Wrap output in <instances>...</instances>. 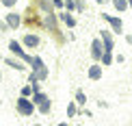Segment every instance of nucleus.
Masks as SVG:
<instances>
[{"label":"nucleus","instance_id":"obj_7","mask_svg":"<svg viewBox=\"0 0 132 126\" xmlns=\"http://www.w3.org/2000/svg\"><path fill=\"white\" fill-rule=\"evenodd\" d=\"M115 33L113 31H100V37H102V41H104V50H115Z\"/></svg>","mask_w":132,"mask_h":126},{"label":"nucleus","instance_id":"obj_25","mask_svg":"<svg viewBox=\"0 0 132 126\" xmlns=\"http://www.w3.org/2000/svg\"><path fill=\"white\" fill-rule=\"evenodd\" d=\"M115 61H117V63H123L126 57H123V54H117V57H115Z\"/></svg>","mask_w":132,"mask_h":126},{"label":"nucleus","instance_id":"obj_3","mask_svg":"<svg viewBox=\"0 0 132 126\" xmlns=\"http://www.w3.org/2000/svg\"><path fill=\"white\" fill-rule=\"evenodd\" d=\"M9 50H11V54H13V57H18V59H22V61H26V63L30 65L32 54H28V52L24 50V43H22V41L11 39V41H9Z\"/></svg>","mask_w":132,"mask_h":126},{"label":"nucleus","instance_id":"obj_5","mask_svg":"<svg viewBox=\"0 0 132 126\" xmlns=\"http://www.w3.org/2000/svg\"><path fill=\"white\" fill-rule=\"evenodd\" d=\"M102 54H104V41H102V37H95L91 41V59L93 61H102Z\"/></svg>","mask_w":132,"mask_h":126},{"label":"nucleus","instance_id":"obj_33","mask_svg":"<svg viewBox=\"0 0 132 126\" xmlns=\"http://www.w3.org/2000/svg\"><path fill=\"white\" fill-rule=\"evenodd\" d=\"M35 126H41V124H35Z\"/></svg>","mask_w":132,"mask_h":126},{"label":"nucleus","instance_id":"obj_27","mask_svg":"<svg viewBox=\"0 0 132 126\" xmlns=\"http://www.w3.org/2000/svg\"><path fill=\"white\" fill-rule=\"evenodd\" d=\"M30 85H32V89H35V91H41V85L39 83H30Z\"/></svg>","mask_w":132,"mask_h":126},{"label":"nucleus","instance_id":"obj_8","mask_svg":"<svg viewBox=\"0 0 132 126\" xmlns=\"http://www.w3.org/2000/svg\"><path fill=\"white\" fill-rule=\"evenodd\" d=\"M102 72H104V65H102L100 61H95L93 65H89L87 76H89V80H100V78H102Z\"/></svg>","mask_w":132,"mask_h":126},{"label":"nucleus","instance_id":"obj_2","mask_svg":"<svg viewBox=\"0 0 132 126\" xmlns=\"http://www.w3.org/2000/svg\"><path fill=\"white\" fill-rule=\"evenodd\" d=\"M30 70L37 74V78H39V83L41 80H46L48 76H50V72H48V65L43 63V59L39 57V54H32V61H30Z\"/></svg>","mask_w":132,"mask_h":126},{"label":"nucleus","instance_id":"obj_19","mask_svg":"<svg viewBox=\"0 0 132 126\" xmlns=\"http://www.w3.org/2000/svg\"><path fill=\"white\" fill-rule=\"evenodd\" d=\"M32 94H35V89H32V85H24V87H22V91H20V96H32Z\"/></svg>","mask_w":132,"mask_h":126},{"label":"nucleus","instance_id":"obj_31","mask_svg":"<svg viewBox=\"0 0 132 126\" xmlns=\"http://www.w3.org/2000/svg\"><path fill=\"white\" fill-rule=\"evenodd\" d=\"M128 4H130V9H132V0H128Z\"/></svg>","mask_w":132,"mask_h":126},{"label":"nucleus","instance_id":"obj_14","mask_svg":"<svg viewBox=\"0 0 132 126\" xmlns=\"http://www.w3.org/2000/svg\"><path fill=\"white\" fill-rule=\"evenodd\" d=\"M30 98H32V102H35V105L39 107L41 102H46V100H48V98H50V96H48V94H43V91H35V94H32Z\"/></svg>","mask_w":132,"mask_h":126},{"label":"nucleus","instance_id":"obj_17","mask_svg":"<svg viewBox=\"0 0 132 126\" xmlns=\"http://www.w3.org/2000/svg\"><path fill=\"white\" fill-rule=\"evenodd\" d=\"M39 7L46 11V13H52L54 11V4H52V0H39Z\"/></svg>","mask_w":132,"mask_h":126},{"label":"nucleus","instance_id":"obj_9","mask_svg":"<svg viewBox=\"0 0 132 126\" xmlns=\"http://www.w3.org/2000/svg\"><path fill=\"white\" fill-rule=\"evenodd\" d=\"M4 65H9L11 70H15V72H24L26 70V61H22V59H13V57H7L4 59Z\"/></svg>","mask_w":132,"mask_h":126},{"label":"nucleus","instance_id":"obj_15","mask_svg":"<svg viewBox=\"0 0 132 126\" xmlns=\"http://www.w3.org/2000/svg\"><path fill=\"white\" fill-rule=\"evenodd\" d=\"M113 61H115V57H113V52L111 50H104V54H102V65L104 68H108V65H113Z\"/></svg>","mask_w":132,"mask_h":126},{"label":"nucleus","instance_id":"obj_11","mask_svg":"<svg viewBox=\"0 0 132 126\" xmlns=\"http://www.w3.org/2000/svg\"><path fill=\"white\" fill-rule=\"evenodd\" d=\"M59 20H61L67 28H74V26L78 24V22H76V18L71 15V11H61V13H59Z\"/></svg>","mask_w":132,"mask_h":126},{"label":"nucleus","instance_id":"obj_32","mask_svg":"<svg viewBox=\"0 0 132 126\" xmlns=\"http://www.w3.org/2000/svg\"><path fill=\"white\" fill-rule=\"evenodd\" d=\"M0 80H2V72H0Z\"/></svg>","mask_w":132,"mask_h":126},{"label":"nucleus","instance_id":"obj_13","mask_svg":"<svg viewBox=\"0 0 132 126\" xmlns=\"http://www.w3.org/2000/svg\"><path fill=\"white\" fill-rule=\"evenodd\" d=\"M37 111H39V113H41V115H48V113H50V111H52V100H50V98H48V100H46V102H41V105H39V107H37Z\"/></svg>","mask_w":132,"mask_h":126},{"label":"nucleus","instance_id":"obj_29","mask_svg":"<svg viewBox=\"0 0 132 126\" xmlns=\"http://www.w3.org/2000/svg\"><path fill=\"white\" fill-rule=\"evenodd\" d=\"M56 126H69V124H67V122H59Z\"/></svg>","mask_w":132,"mask_h":126},{"label":"nucleus","instance_id":"obj_6","mask_svg":"<svg viewBox=\"0 0 132 126\" xmlns=\"http://www.w3.org/2000/svg\"><path fill=\"white\" fill-rule=\"evenodd\" d=\"M22 43H24V48H28V50H32V48H37L41 43V37L35 35V33H26L24 37H22Z\"/></svg>","mask_w":132,"mask_h":126},{"label":"nucleus","instance_id":"obj_20","mask_svg":"<svg viewBox=\"0 0 132 126\" xmlns=\"http://www.w3.org/2000/svg\"><path fill=\"white\" fill-rule=\"evenodd\" d=\"M65 11H76V0H65Z\"/></svg>","mask_w":132,"mask_h":126},{"label":"nucleus","instance_id":"obj_30","mask_svg":"<svg viewBox=\"0 0 132 126\" xmlns=\"http://www.w3.org/2000/svg\"><path fill=\"white\" fill-rule=\"evenodd\" d=\"M93 2H97V4H104V2H106V0H93Z\"/></svg>","mask_w":132,"mask_h":126},{"label":"nucleus","instance_id":"obj_4","mask_svg":"<svg viewBox=\"0 0 132 126\" xmlns=\"http://www.w3.org/2000/svg\"><path fill=\"white\" fill-rule=\"evenodd\" d=\"M100 18L106 22V24H111V28L115 35H121L123 33V20L119 18V15H108V13H100Z\"/></svg>","mask_w":132,"mask_h":126},{"label":"nucleus","instance_id":"obj_21","mask_svg":"<svg viewBox=\"0 0 132 126\" xmlns=\"http://www.w3.org/2000/svg\"><path fill=\"white\" fill-rule=\"evenodd\" d=\"M85 9H87L85 0H76V11H78V13H85Z\"/></svg>","mask_w":132,"mask_h":126},{"label":"nucleus","instance_id":"obj_10","mask_svg":"<svg viewBox=\"0 0 132 126\" xmlns=\"http://www.w3.org/2000/svg\"><path fill=\"white\" fill-rule=\"evenodd\" d=\"M4 20H7V24H9V28H11V31L20 28V24H22V18H20V13H15V11H9V13L4 15Z\"/></svg>","mask_w":132,"mask_h":126},{"label":"nucleus","instance_id":"obj_16","mask_svg":"<svg viewBox=\"0 0 132 126\" xmlns=\"http://www.w3.org/2000/svg\"><path fill=\"white\" fill-rule=\"evenodd\" d=\"M76 115H78V102H69V105H67V117L71 120V117H76Z\"/></svg>","mask_w":132,"mask_h":126},{"label":"nucleus","instance_id":"obj_26","mask_svg":"<svg viewBox=\"0 0 132 126\" xmlns=\"http://www.w3.org/2000/svg\"><path fill=\"white\" fill-rule=\"evenodd\" d=\"M97 107H100V109H108V102H104V100H100V102H97Z\"/></svg>","mask_w":132,"mask_h":126},{"label":"nucleus","instance_id":"obj_18","mask_svg":"<svg viewBox=\"0 0 132 126\" xmlns=\"http://www.w3.org/2000/svg\"><path fill=\"white\" fill-rule=\"evenodd\" d=\"M74 100L78 102L80 107H85V105H87V94H85L82 89H78V91H76V98H74Z\"/></svg>","mask_w":132,"mask_h":126},{"label":"nucleus","instance_id":"obj_12","mask_svg":"<svg viewBox=\"0 0 132 126\" xmlns=\"http://www.w3.org/2000/svg\"><path fill=\"white\" fill-rule=\"evenodd\" d=\"M113 7L119 11V13H126V11L130 9V4H128V0H113Z\"/></svg>","mask_w":132,"mask_h":126},{"label":"nucleus","instance_id":"obj_22","mask_svg":"<svg viewBox=\"0 0 132 126\" xmlns=\"http://www.w3.org/2000/svg\"><path fill=\"white\" fill-rule=\"evenodd\" d=\"M2 2V7H7V9H13L15 4H18V0H0Z\"/></svg>","mask_w":132,"mask_h":126},{"label":"nucleus","instance_id":"obj_28","mask_svg":"<svg viewBox=\"0 0 132 126\" xmlns=\"http://www.w3.org/2000/svg\"><path fill=\"white\" fill-rule=\"evenodd\" d=\"M126 41H128V43H132V33H130L128 37H126Z\"/></svg>","mask_w":132,"mask_h":126},{"label":"nucleus","instance_id":"obj_24","mask_svg":"<svg viewBox=\"0 0 132 126\" xmlns=\"http://www.w3.org/2000/svg\"><path fill=\"white\" fill-rule=\"evenodd\" d=\"M0 31H2V33L11 31V28H9V24H7V20H2V22H0Z\"/></svg>","mask_w":132,"mask_h":126},{"label":"nucleus","instance_id":"obj_1","mask_svg":"<svg viewBox=\"0 0 132 126\" xmlns=\"http://www.w3.org/2000/svg\"><path fill=\"white\" fill-rule=\"evenodd\" d=\"M35 109H37V105L28 96H20L18 100H15V111H18L22 117H30L32 113H35Z\"/></svg>","mask_w":132,"mask_h":126},{"label":"nucleus","instance_id":"obj_23","mask_svg":"<svg viewBox=\"0 0 132 126\" xmlns=\"http://www.w3.org/2000/svg\"><path fill=\"white\" fill-rule=\"evenodd\" d=\"M54 9H65V0H52Z\"/></svg>","mask_w":132,"mask_h":126}]
</instances>
